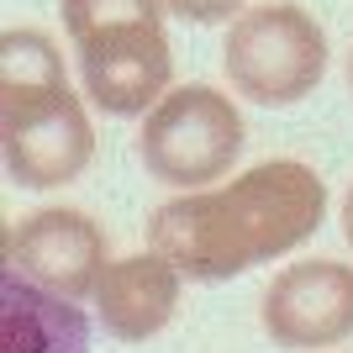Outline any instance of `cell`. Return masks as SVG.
<instances>
[{
    "instance_id": "cell-1",
    "label": "cell",
    "mask_w": 353,
    "mask_h": 353,
    "mask_svg": "<svg viewBox=\"0 0 353 353\" xmlns=\"http://www.w3.org/2000/svg\"><path fill=\"white\" fill-rule=\"evenodd\" d=\"M327 216V185L301 159L253 163L221 190H195L185 201H163L148 216V248L174 259L195 285H221L253 264L316 237Z\"/></svg>"
},
{
    "instance_id": "cell-2",
    "label": "cell",
    "mask_w": 353,
    "mask_h": 353,
    "mask_svg": "<svg viewBox=\"0 0 353 353\" xmlns=\"http://www.w3.org/2000/svg\"><path fill=\"white\" fill-rule=\"evenodd\" d=\"M0 153L21 190H59L95 159V127L63 74L0 79Z\"/></svg>"
},
{
    "instance_id": "cell-3",
    "label": "cell",
    "mask_w": 353,
    "mask_h": 353,
    "mask_svg": "<svg viewBox=\"0 0 353 353\" xmlns=\"http://www.w3.org/2000/svg\"><path fill=\"white\" fill-rule=\"evenodd\" d=\"M137 153L153 179L174 185V190H206L243 153V117L211 85L169 90L143 117Z\"/></svg>"
},
{
    "instance_id": "cell-4",
    "label": "cell",
    "mask_w": 353,
    "mask_h": 353,
    "mask_svg": "<svg viewBox=\"0 0 353 353\" xmlns=\"http://www.w3.org/2000/svg\"><path fill=\"white\" fill-rule=\"evenodd\" d=\"M227 74L253 105H295L322 85L327 37L301 6L269 0L253 6L227 32Z\"/></svg>"
},
{
    "instance_id": "cell-5",
    "label": "cell",
    "mask_w": 353,
    "mask_h": 353,
    "mask_svg": "<svg viewBox=\"0 0 353 353\" xmlns=\"http://www.w3.org/2000/svg\"><path fill=\"white\" fill-rule=\"evenodd\" d=\"M74 59H79L85 95L105 117H148L174 79L163 21H121V27L90 32L74 43Z\"/></svg>"
},
{
    "instance_id": "cell-6",
    "label": "cell",
    "mask_w": 353,
    "mask_h": 353,
    "mask_svg": "<svg viewBox=\"0 0 353 353\" xmlns=\"http://www.w3.org/2000/svg\"><path fill=\"white\" fill-rule=\"evenodd\" d=\"M105 264H111L105 259V232L85 211L43 206L6 232V269H16L21 280L43 285V290L69 295V301L95 295Z\"/></svg>"
},
{
    "instance_id": "cell-7",
    "label": "cell",
    "mask_w": 353,
    "mask_h": 353,
    "mask_svg": "<svg viewBox=\"0 0 353 353\" xmlns=\"http://www.w3.org/2000/svg\"><path fill=\"white\" fill-rule=\"evenodd\" d=\"M264 332L280 348H327L353 332V269L338 259H306L274 274L264 290Z\"/></svg>"
},
{
    "instance_id": "cell-8",
    "label": "cell",
    "mask_w": 353,
    "mask_h": 353,
    "mask_svg": "<svg viewBox=\"0 0 353 353\" xmlns=\"http://www.w3.org/2000/svg\"><path fill=\"white\" fill-rule=\"evenodd\" d=\"M179 285H185V274H179L174 259H163L159 248L111 259L101 285H95L101 327L121 343H143V338H153V332H163L179 311Z\"/></svg>"
},
{
    "instance_id": "cell-9",
    "label": "cell",
    "mask_w": 353,
    "mask_h": 353,
    "mask_svg": "<svg viewBox=\"0 0 353 353\" xmlns=\"http://www.w3.org/2000/svg\"><path fill=\"white\" fill-rule=\"evenodd\" d=\"M90 316L79 301L59 290L21 280L16 269H6L0 280V338L6 353H90Z\"/></svg>"
},
{
    "instance_id": "cell-10",
    "label": "cell",
    "mask_w": 353,
    "mask_h": 353,
    "mask_svg": "<svg viewBox=\"0 0 353 353\" xmlns=\"http://www.w3.org/2000/svg\"><path fill=\"white\" fill-rule=\"evenodd\" d=\"M59 6H63L69 43L105 27H121V21H163V0H59Z\"/></svg>"
},
{
    "instance_id": "cell-11",
    "label": "cell",
    "mask_w": 353,
    "mask_h": 353,
    "mask_svg": "<svg viewBox=\"0 0 353 353\" xmlns=\"http://www.w3.org/2000/svg\"><path fill=\"white\" fill-rule=\"evenodd\" d=\"M243 0H163V11L179 16V21H195V27H216V21H232V11Z\"/></svg>"
},
{
    "instance_id": "cell-12",
    "label": "cell",
    "mask_w": 353,
    "mask_h": 353,
    "mask_svg": "<svg viewBox=\"0 0 353 353\" xmlns=\"http://www.w3.org/2000/svg\"><path fill=\"white\" fill-rule=\"evenodd\" d=\"M343 232H348V243H353V185H348V201H343Z\"/></svg>"
},
{
    "instance_id": "cell-13",
    "label": "cell",
    "mask_w": 353,
    "mask_h": 353,
    "mask_svg": "<svg viewBox=\"0 0 353 353\" xmlns=\"http://www.w3.org/2000/svg\"><path fill=\"white\" fill-rule=\"evenodd\" d=\"M348 85H353V59H348Z\"/></svg>"
}]
</instances>
